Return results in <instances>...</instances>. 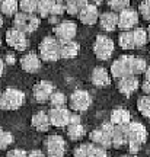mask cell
I'll return each instance as SVG.
<instances>
[{"label": "cell", "mask_w": 150, "mask_h": 157, "mask_svg": "<svg viewBox=\"0 0 150 157\" xmlns=\"http://www.w3.org/2000/svg\"><path fill=\"white\" fill-rule=\"evenodd\" d=\"M147 140V131L146 127L140 122H130L128 124V151L136 154L139 153L141 146Z\"/></svg>", "instance_id": "6da1fadb"}, {"label": "cell", "mask_w": 150, "mask_h": 157, "mask_svg": "<svg viewBox=\"0 0 150 157\" xmlns=\"http://www.w3.org/2000/svg\"><path fill=\"white\" fill-rule=\"evenodd\" d=\"M25 103V93L15 87L7 89L0 95V109L2 111H15Z\"/></svg>", "instance_id": "7a4b0ae2"}, {"label": "cell", "mask_w": 150, "mask_h": 157, "mask_svg": "<svg viewBox=\"0 0 150 157\" xmlns=\"http://www.w3.org/2000/svg\"><path fill=\"white\" fill-rule=\"evenodd\" d=\"M38 52L42 61H57L60 58V42L54 36H45L38 45Z\"/></svg>", "instance_id": "3957f363"}, {"label": "cell", "mask_w": 150, "mask_h": 157, "mask_svg": "<svg viewBox=\"0 0 150 157\" xmlns=\"http://www.w3.org/2000/svg\"><path fill=\"white\" fill-rule=\"evenodd\" d=\"M39 23H41V19L37 15H32V13L18 12L13 17V28L23 32L25 35L35 32L39 28Z\"/></svg>", "instance_id": "277c9868"}, {"label": "cell", "mask_w": 150, "mask_h": 157, "mask_svg": "<svg viewBox=\"0 0 150 157\" xmlns=\"http://www.w3.org/2000/svg\"><path fill=\"white\" fill-rule=\"evenodd\" d=\"M112 129L114 125L111 122L102 124L101 128H96L93 131H90L89 138L92 141V144L101 147V148H111L112 147Z\"/></svg>", "instance_id": "5b68a950"}, {"label": "cell", "mask_w": 150, "mask_h": 157, "mask_svg": "<svg viewBox=\"0 0 150 157\" xmlns=\"http://www.w3.org/2000/svg\"><path fill=\"white\" fill-rule=\"evenodd\" d=\"M133 56H121L118 57L111 66V76L114 78L125 77V76H134L133 74Z\"/></svg>", "instance_id": "8992f818"}, {"label": "cell", "mask_w": 150, "mask_h": 157, "mask_svg": "<svg viewBox=\"0 0 150 157\" xmlns=\"http://www.w3.org/2000/svg\"><path fill=\"white\" fill-rule=\"evenodd\" d=\"M93 52L101 61L109 60L114 52V41L106 35H98L93 42Z\"/></svg>", "instance_id": "52a82bcc"}, {"label": "cell", "mask_w": 150, "mask_h": 157, "mask_svg": "<svg viewBox=\"0 0 150 157\" xmlns=\"http://www.w3.org/2000/svg\"><path fill=\"white\" fill-rule=\"evenodd\" d=\"M54 35H56V39L58 42H69V41H73V38H76L77 35V26L73 21H63V22H58L57 25H54Z\"/></svg>", "instance_id": "ba28073f"}, {"label": "cell", "mask_w": 150, "mask_h": 157, "mask_svg": "<svg viewBox=\"0 0 150 157\" xmlns=\"http://www.w3.org/2000/svg\"><path fill=\"white\" fill-rule=\"evenodd\" d=\"M66 141L61 135H48L45 140V154L47 157H64L66 154Z\"/></svg>", "instance_id": "9c48e42d"}, {"label": "cell", "mask_w": 150, "mask_h": 157, "mask_svg": "<svg viewBox=\"0 0 150 157\" xmlns=\"http://www.w3.org/2000/svg\"><path fill=\"white\" fill-rule=\"evenodd\" d=\"M69 102H70V108H72L73 111H76V112H85L92 105V96L86 90L77 89L70 95Z\"/></svg>", "instance_id": "30bf717a"}, {"label": "cell", "mask_w": 150, "mask_h": 157, "mask_svg": "<svg viewBox=\"0 0 150 157\" xmlns=\"http://www.w3.org/2000/svg\"><path fill=\"white\" fill-rule=\"evenodd\" d=\"M139 23V12L127 7L118 13V28L121 31H133Z\"/></svg>", "instance_id": "8fae6325"}, {"label": "cell", "mask_w": 150, "mask_h": 157, "mask_svg": "<svg viewBox=\"0 0 150 157\" xmlns=\"http://www.w3.org/2000/svg\"><path fill=\"white\" fill-rule=\"evenodd\" d=\"M6 44L16 51H25L28 48L29 42L26 35L23 32L12 28V29H7V32H6Z\"/></svg>", "instance_id": "7c38bea8"}, {"label": "cell", "mask_w": 150, "mask_h": 157, "mask_svg": "<svg viewBox=\"0 0 150 157\" xmlns=\"http://www.w3.org/2000/svg\"><path fill=\"white\" fill-rule=\"evenodd\" d=\"M70 117H72V112L67 109L66 106L63 108H51L48 111V118H50L51 125L54 127H67L70 124Z\"/></svg>", "instance_id": "4fadbf2b"}, {"label": "cell", "mask_w": 150, "mask_h": 157, "mask_svg": "<svg viewBox=\"0 0 150 157\" xmlns=\"http://www.w3.org/2000/svg\"><path fill=\"white\" fill-rule=\"evenodd\" d=\"M53 93H54V84L48 80H41L34 86V98L38 103L48 102Z\"/></svg>", "instance_id": "5bb4252c"}, {"label": "cell", "mask_w": 150, "mask_h": 157, "mask_svg": "<svg viewBox=\"0 0 150 157\" xmlns=\"http://www.w3.org/2000/svg\"><path fill=\"white\" fill-rule=\"evenodd\" d=\"M139 86H140V82L137 78V76H125V77L120 78L117 83L118 92L122 93L124 96H131L136 90L139 89Z\"/></svg>", "instance_id": "9a60e30c"}, {"label": "cell", "mask_w": 150, "mask_h": 157, "mask_svg": "<svg viewBox=\"0 0 150 157\" xmlns=\"http://www.w3.org/2000/svg\"><path fill=\"white\" fill-rule=\"evenodd\" d=\"M99 19V12H98V6L93 5V3H88L85 6L82 12L79 13V21L83 23V25H88V26H92L98 22Z\"/></svg>", "instance_id": "2e32d148"}, {"label": "cell", "mask_w": 150, "mask_h": 157, "mask_svg": "<svg viewBox=\"0 0 150 157\" xmlns=\"http://www.w3.org/2000/svg\"><path fill=\"white\" fill-rule=\"evenodd\" d=\"M128 143V125H114L112 129V147L121 148Z\"/></svg>", "instance_id": "e0dca14e"}, {"label": "cell", "mask_w": 150, "mask_h": 157, "mask_svg": "<svg viewBox=\"0 0 150 157\" xmlns=\"http://www.w3.org/2000/svg\"><path fill=\"white\" fill-rule=\"evenodd\" d=\"M99 26L105 32H114L118 28V13L115 12H104L102 15H99Z\"/></svg>", "instance_id": "ac0fdd59"}, {"label": "cell", "mask_w": 150, "mask_h": 157, "mask_svg": "<svg viewBox=\"0 0 150 157\" xmlns=\"http://www.w3.org/2000/svg\"><path fill=\"white\" fill-rule=\"evenodd\" d=\"M21 67L26 73H37L41 68V58L35 52H28L21 58Z\"/></svg>", "instance_id": "d6986e66"}, {"label": "cell", "mask_w": 150, "mask_h": 157, "mask_svg": "<svg viewBox=\"0 0 150 157\" xmlns=\"http://www.w3.org/2000/svg\"><path fill=\"white\" fill-rule=\"evenodd\" d=\"M92 83L96 87H106L108 84L111 83V74L108 73V70L105 67H95L92 70V76H90Z\"/></svg>", "instance_id": "ffe728a7"}, {"label": "cell", "mask_w": 150, "mask_h": 157, "mask_svg": "<svg viewBox=\"0 0 150 157\" xmlns=\"http://www.w3.org/2000/svg\"><path fill=\"white\" fill-rule=\"evenodd\" d=\"M31 124H32V127L37 129V131H41V132L48 131L51 127L50 118H48V112H45V111H38V112H35L34 117L31 118Z\"/></svg>", "instance_id": "44dd1931"}, {"label": "cell", "mask_w": 150, "mask_h": 157, "mask_svg": "<svg viewBox=\"0 0 150 157\" xmlns=\"http://www.w3.org/2000/svg\"><path fill=\"white\" fill-rule=\"evenodd\" d=\"M79 51H80V45L73 39L69 42H60V58H74L77 57Z\"/></svg>", "instance_id": "7402d4cb"}, {"label": "cell", "mask_w": 150, "mask_h": 157, "mask_svg": "<svg viewBox=\"0 0 150 157\" xmlns=\"http://www.w3.org/2000/svg\"><path fill=\"white\" fill-rule=\"evenodd\" d=\"M109 122L112 125H128L131 122V115L128 112L127 109L124 108H117L114 109L111 113V121Z\"/></svg>", "instance_id": "603a6c76"}, {"label": "cell", "mask_w": 150, "mask_h": 157, "mask_svg": "<svg viewBox=\"0 0 150 157\" xmlns=\"http://www.w3.org/2000/svg\"><path fill=\"white\" fill-rule=\"evenodd\" d=\"M18 9H19L18 0H3L0 5V15H5L7 17L15 16L18 13Z\"/></svg>", "instance_id": "cb8c5ba5"}, {"label": "cell", "mask_w": 150, "mask_h": 157, "mask_svg": "<svg viewBox=\"0 0 150 157\" xmlns=\"http://www.w3.org/2000/svg\"><path fill=\"white\" fill-rule=\"evenodd\" d=\"M86 134V129L82 124H70V125H67V135H69V138L73 141H79L82 140Z\"/></svg>", "instance_id": "d4e9b609"}, {"label": "cell", "mask_w": 150, "mask_h": 157, "mask_svg": "<svg viewBox=\"0 0 150 157\" xmlns=\"http://www.w3.org/2000/svg\"><path fill=\"white\" fill-rule=\"evenodd\" d=\"M88 3V0H69L66 2V12L70 16H79V13Z\"/></svg>", "instance_id": "484cf974"}, {"label": "cell", "mask_w": 150, "mask_h": 157, "mask_svg": "<svg viewBox=\"0 0 150 157\" xmlns=\"http://www.w3.org/2000/svg\"><path fill=\"white\" fill-rule=\"evenodd\" d=\"M118 44L122 50H134L136 44L133 38V31H122L118 36Z\"/></svg>", "instance_id": "4316f807"}, {"label": "cell", "mask_w": 150, "mask_h": 157, "mask_svg": "<svg viewBox=\"0 0 150 157\" xmlns=\"http://www.w3.org/2000/svg\"><path fill=\"white\" fill-rule=\"evenodd\" d=\"M133 38L136 48H141L147 44V32L143 28H134L133 29Z\"/></svg>", "instance_id": "83f0119b"}, {"label": "cell", "mask_w": 150, "mask_h": 157, "mask_svg": "<svg viewBox=\"0 0 150 157\" xmlns=\"http://www.w3.org/2000/svg\"><path fill=\"white\" fill-rule=\"evenodd\" d=\"M137 109H139V112L144 118H150V96L149 95H144V96H141V98H139V101H137Z\"/></svg>", "instance_id": "f1b7e54d"}, {"label": "cell", "mask_w": 150, "mask_h": 157, "mask_svg": "<svg viewBox=\"0 0 150 157\" xmlns=\"http://www.w3.org/2000/svg\"><path fill=\"white\" fill-rule=\"evenodd\" d=\"M37 13L38 17L41 19H48L51 15V0H39L38 7H37Z\"/></svg>", "instance_id": "f546056e"}, {"label": "cell", "mask_w": 150, "mask_h": 157, "mask_svg": "<svg viewBox=\"0 0 150 157\" xmlns=\"http://www.w3.org/2000/svg\"><path fill=\"white\" fill-rule=\"evenodd\" d=\"M86 157H108V154L105 148H101L92 143H86Z\"/></svg>", "instance_id": "4dcf8cb0"}, {"label": "cell", "mask_w": 150, "mask_h": 157, "mask_svg": "<svg viewBox=\"0 0 150 157\" xmlns=\"http://www.w3.org/2000/svg\"><path fill=\"white\" fill-rule=\"evenodd\" d=\"M66 101H67V98L63 92H56L54 90V93L50 98V105H51V108H63V106H66Z\"/></svg>", "instance_id": "1f68e13d"}, {"label": "cell", "mask_w": 150, "mask_h": 157, "mask_svg": "<svg viewBox=\"0 0 150 157\" xmlns=\"http://www.w3.org/2000/svg\"><path fill=\"white\" fill-rule=\"evenodd\" d=\"M66 12V2L64 0H51V15L50 16L60 17Z\"/></svg>", "instance_id": "d6a6232c"}, {"label": "cell", "mask_w": 150, "mask_h": 157, "mask_svg": "<svg viewBox=\"0 0 150 157\" xmlns=\"http://www.w3.org/2000/svg\"><path fill=\"white\" fill-rule=\"evenodd\" d=\"M38 2L39 0H21L19 2V7H21V12L23 13H35L37 12V7H38Z\"/></svg>", "instance_id": "836d02e7"}, {"label": "cell", "mask_w": 150, "mask_h": 157, "mask_svg": "<svg viewBox=\"0 0 150 157\" xmlns=\"http://www.w3.org/2000/svg\"><path fill=\"white\" fill-rule=\"evenodd\" d=\"M147 68V61H146L143 57H134L133 60V74H143Z\"/></svg>", "instance_id": "e575fe53"}, {"label": "cell", "mask_w": 150, "mask_h": 157, "mask_svg": "<svg viewBox=\"0 0 150 157\" xmlns=\"http://www.w3.org/2000/svg\"><path fill=\"white\" fill-rule=\"evenodd\" d=\"M108 5L112 9V12L120 13L121 10L127 9L130 6V0H108Z\"/></svg>", "instance_id": "d590c367"}, {"label": "cell", "mask_w": 150, "mask_h": 157, "mask_svg": "<svg viewBox=\"0 0 150 157\" xmlns=\"http://www.w3.org/2000/svg\"><path fill=\"white\" fill-rule=\"evenodd\" d=\"M13 143V135L9 131L0 128V150H5Z\"/></svg>", "instance_id": "8d00e7d4"}, {"label": "cell", "mask_w": 150, "mask_h": 157, "mask_svg": "<svg viewBox=\"0 0 150 157\" xmlns=\"http://www.w3.org/2000/svg\"><path fill=\"white\" fill-rule=\"evenodd\" d=\"M139 15L144 21H150V0H143L139 6Z\"/></svg>", "instance_id": "74e56055"}, {"label": "cell", "mask_w": 150, "mask_h": 157, "mask_svg": "<svg viewBox=\"0 0 150 157\" xmlns=\"http://www.w3.org/2000/svg\"><path fill=\"white\" fill-rule=\"evenodd\" d=\"M6 157H28V153L22 150V148H13L10 151H7Z\"/></svg>", "instance_id": "f35d334b"}, {"label": "cell", "mask_w": 150, "mask_h": 157, "mask_svg": "<svg viewBox=\"0 0 150 157\" xmlns=\"http://www.w3.org/2000/svg\"><path fill=\"white\" fill-rule=\"evenodd\" d=\"M73 157H86V143H85V144H80L79 147L74 148Z\"/></svg>", "instance_id": "ab89813d"}, {"label": "cell", "mask_w": 150, "mask_h": 157, "mask_svg": "<svg viewBox=\"0 0 150 157\" xmlns=\"http://www.w3.org/2000/svg\"><path fill=\"white\" fill-rule=\"evenodd\" d=\"M141 90L144 92V95L150 96V80H144V82L141 83Z\"/></svg>", "instance_id": "60d3db41"}, {"label": "cell", "mask_w": 150, "mask_h": 157, "mask_svg": "<svg viewBox=\"0 0 150 157\" xmlns=\"http://www.w3.org/2000/svg\"><path fill=\"white\" fill-rule=\"evenodd\" d=\"M28 157H47V156L41 150H32L31 153H28Z\"/></svg>", "instance_id": "b9f144b4"}, {"label": "cell", "mask_w": 150, "mask_h": 157, "mask_svg": "<svg viewBox=\"0 0 150 157\" xmlns=\"http://www.w3.org/2000/svg\"><path fill=\"white\" fill-rule=\"evenodd\" d=\"M5 63H7V64H15L16 63V58H15V56L13 54H6V57H5Z\"/></svg>", "instance_id": "7bdbcfd3"}, {"label": "cell", "mask_w": 150, "mask_h": 157, "mask_svg": "<svg viewBox=\"0 0 150 157\" xmlns=\"http://www.w3.org/2000/svg\"><path fill=\"white\" fill-rule=\"evenodd\" d=\"M70 124H82L80 122V117H79L77 113H72V117H70ZM69 124V125H70Z\"/></svg>", "instance_id": "ee69618b"}, {"label": "cell", "mask_w": 150, "mask_h": 157, "mask_svg": "<svg viewBox=\"0 0 150 157\" xmlns=\"http://www.w3.org/2000/svg\"><path fill=\"white\" fill-rule=\"evenodd\" d=\"M3 71H5V61L0 58V76L3 74Z\"/></svg>", "instance_id": "f6af8a7d"}, {"label": "cell", "mask_w": 150, "mask_h": 157, "mask_svg": "<svg viewBox=\"0 0 150 157\" xmlns=\"http://www.w3.org/2000/svg\"><path fill=\"white\" fill-rule=\"evenodd\" d=\"M144 76H146V80H150V66H147V68H146Z\"/></svg>", "instance_id": "bcb514c9"}, {"label": "cell", "mask_w": 150, "mask_h": 157, "mask_svg": "<svg viewBox=\"0 0 150 157\" xmlns=\"http://www.w3.org/2000/svg\"><path fill=\"white\" fill-rule=\"evenodd\" d=\"M88 2H90V3H93V5H101L104 0H88Z\"/></svg>", "instance_id": "7dc6e473"}, {"label": "cell", "mask_w": 150, "mask_h": 157, "mask_svg": "<svg viewBox=\"0 0 150 157\" xmlns=\"http://www.w3.org/2000/svg\"><path fill=\"white\" fill-rule=\"evenodd\" d=\"M147 41H150V26L147 28Z\"/></svg>", "instance_id": "c3c4849f"}, {"label": "cell", "mask_w": 150, "mask_h": 157, "mask_svg": "<svg viewBox=\"0 0 150 157\" xmlns=\"http://www.w3.org/2000/svg\"><path fill=\"white\" fill-rule=\"evenodd\" d=\"M2 26H3V16L0 15V28H2Z\"/></svg>", "instance_id": "681fc988"}, {"label": "cell", "mask_w": 150, "mask_h": 157, "mask_svg": "<svg viewBox=\"0 0 150 157\" xmlns=\"http://www.w3.org/2000/svg\"><path fill=\"white\" fill-rule=\"evenodd\" d=\"M2 2H3V0H0V5H2Z\"/></svg>", "instance_id": "f907efd6"}, {"label": "cell", "mask_w": 150, "mask_h": 157, "mask_svg": "<svg viewBox=\"0 0 150 157\" xmlns=\"http://www.w3.org/2000/svg\"><path fill=\"white\" fill-rule=\"evenodd\" d=\"M124 157H130V156H124Z\"/></svg>", "instance_id": "816d5d0a"}, {"label": "cell", "mask_w": 150, "mask_h": 157, "mask_svg": "<svg viewBox=\"0 0 150 157\" xmlns=\"http://www.w3.org/2000/svg\"><path fill=\"white\" fill-rule=\"evenodd\" d=\"M64 2H69V0H64Z\"/></svg>", "instance_id": "f5cc1de1"}, {"label": "cell", "mask_w": 150, "mask_h": 157, "mask_svg": "<svg viewBox=\"0 0 150 157\" xmlns=\"http://www.w3.org/2000/svg\"><path fill=\"white\" fill-rule=\"evenodd\" d=\"M0 95H2V93H0Z\"/></svg>", "instance_id": "db71d44e"}]
</instances>
